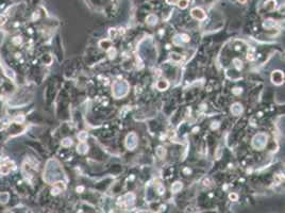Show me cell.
Listing matches in <instances>:
<instances>
[{"instance_id": "277c9868", "label": "cell", "mask_w": 285, "mask_h": 213, "mask_svg": "<svg viewBox=\"0 0 285 213\" xmlns=\"http://www.w3.org/2000/svg\"><path fill=\"white\" fill-rule=\"evenodd\" d=\"M164 192H165V189H163V188H158V193H160V194H163Z\"/></svg>"}, {"instance_id": "7a4b0ae2", "label": "cell", "mask_w": 285, "mask_h": 213, "mask_svg": "<svg viewBox=\"0 0 285 213\" xmlns=\"http://www.w3.org/2000/svg\"><path fill=\"white\" fill-rule=\"evenodd\" d=\"M229 197H230L231 200H234V201H235V200H237V198H238V197H237V195H236V194H234V193H233V194H230Z\"/></svg>"}, {"instance_id": "6da1fadb", "label": "cell", "mask_w": 285, "mask_h": 213, "mask_svg": "<svg viewBox=\"0 0 285 213\" xmlns=\"http://www.w3.org/2000/svg\"><path fill=\"white\" fill-rule=\"evenodd\" d=\"M182 189V184L180 182H176L171 187V190H172V192H174V193H177V192H179L180 190Z\"/></svg>"}, {"instance_id": "3957f363", "label": "cell", "mask_w": 285, "mask_h": 213, "mask_svg": "<svg viewBox=\"0 0 285 213\" xmlns=\"http://www.w3.org/2000/svg\"><path fill=\"white\" fill-rule=\"evenodd\" d=\"M65 142H63V145H71V140H69V139H66V140H64Z\"/></svg>"}]
</instances>
